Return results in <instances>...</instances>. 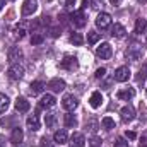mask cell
Masks as SVG:
<instances>
[{
  "label": "cell",
  "instance_id": "cell-1",
  "mask_svg": "<svg viewBox=\"0 0 147 147\" xmlns=\"http://www.w3.org/2000/svg\"><path fill=\"white\" fill-rule=\"evenodd\" d=\"M125 55H127V58H128V60H134V62L140 60V58L144 57V50H142V45H139V43H134V45H130V46L127 48Z\"/></svg>",
  "mask_w": 147,
  "mask_h": 147
},
{
  "label": "cell",
  "instance_id": "cell-2",
  "mask_svg": "<svg viewBox=\"0 0 147 147\" xmlns=\"http://www.w3.org/2000/svg\"><path fill=\"white\" fill-rule=\"evenodd\" d=\"M70 22H72L75 28H84L86 24H87V19H86V16H84V10H75L70 14Z\"/></svg>",
  "mask_w": 147,
  "mask_h": 147
},
{
  "label": "cell",
  "instance_id": "cell-3",
  "mask_svg": "<svg viewBox=\"0 0 147 147\" xmlns=\"http://www.w3.org/2000/svg\"><path fill=\"white\" fill-rule=\"evenodd\" d=\"M60 67L63 69V70H69V72H74V70H77L79 69V62H77V58L75 57H70V55H67L62 62H60Z\"/></svg>",
  "mask_w": 147,
  "mask_h": 147
},
{
  "label": "cell",
  "instance_id": "cell-4",
  "mask_svg": "<svg viewBox=\"0 0 147 147\" xmlns=\"http://www.w3.org/2000/svg\"><path fill=\"white\" fill-rule=\"evenodd\" d=\"M96 55H98L99 58H103V60H110L111 55H113L111 45L110 43H101V45L98 46V50H96Z\"/></svg>",
  "mask_w": 147,
  "mask_h": 147
},
{
  "label": "cell",
  "instance_id": "cell-5",
  "mask_svg": "<svg viewBox=\"0 0 147 147\" xmlns=\"http://www.w3.org/2000/svg\"><path fill=\"white\" fill-rule=\"evenodd\" d=\"M96 26H98L99 29H108L111 26V16L108 12L98 14V17H96Z\"/></svg>",
  "mask_w": 147,
  "mask_h": 147
},
{
  "label": "cell",
  "instance_id": "cell-6",
  "mask_svg": "<svg viewBox=\"0 0 147 147\" xmlns=\"http://www.w3.org/2000/svg\"><path fill=\"white\" fill-rule=\"evenodd\" d=\"M9 77L12 79V80H19V79H22V75H24V67L22 65H19V63H12L10 67H9Z\"/></svg>",
  "mask_w": 147,
  "mask_h": 147
},
{
  "label": "cell",
  "instance_id": "cell-7",
  "mask_svg": "<svg viewBox=\"0 0 147 147\" xmlns=\"http://www.w3.org/2000/svg\"><path fill=\"white\" fill-rule=\"evenodd\" d=\"M22 50L19 48V46H12L10 50H9V53H7V58H9V62L10 63H19V60H22Z\"/></svg>",
  "mask_w": 147,
  "mask_h": 147
},
{
  "label": "cell",
  "instance_id": "cell-8",
  "mask_svg": "<svg viewBox=\"0 0 147 147\" xmlns=\"http://www.w3.org/2000/svg\"><path fill=\"white\" fill-rule=\"evenodd\" d=\"M130 69L128 67H118L116 70H115V80H118V82H127L128 79H130Z\"/></svg>",
  "mask_w": 147,
  "mask_h": 147
},
{
  "label": "cell",
  "instance_id": "cell-9",
  "mask_svg": "<svg viewBox=\"0 0 147 147\" xmlns=\"http://www.w3.org/2000/svg\"><path fill=\"white\" fill-rule=\"evenodd\" d=\"M38 9V0H24L22 3V16H33Z\"/></svg>",
  "mask_w": 147,
  "mask_h": 147
},
{
  "label": "cell",
  "instance_id": "cell-10",
  "mask_svg": "<svg viewBox=\"0 0 147 147\" xmlns=\"http://www.w3.org/2000/svg\"><path fill=\"white\" fill-rule=\"evenodd\" d=\"M55 103H57V99H55L51 94H45V96L39 99L38 108H39V110H48V108H53V106H55Z\"/></svg>",
  "mask_w": 147,
  "mask_h": 147
},
{
  "label": "cell",
  "instance_id": "cell-11",
  "mask_svg": "<svg viewBox=\"0 0 147 147\" xmlns=\"http://www.w3.org/2000/svg\"><path fill=\"white\" fill-rule=\"evenodd\" d=\"M120 116H121V121H125V123H128V121H132L134 118H135V110H134V106H123L121 111H120Z\"/></svg>",
  "mask_w": 147,
  "mask_h": 147
},
{
  "label": "cell",
  "instance_id": "cell-12",
  "mask_svg": "<svg viewBox=\"0 0 147 147\" xmlns=\"http://www.w3.org/2000/svg\"><path fill=\"white\" fill-rule=\"evenodd\" d=\"M46 87H48L51 92H62V91L65 89V82H63L62 79H51Z\"/></svg>",
  "mask_w": 147,
  "mask_h": 147
},
{
  "label": "cell",
  "instance_id": "cell-13",
  "mask_svg": "<svg viewBox=\"0 0 147 147\" xmlns=\"http://www.w3.org/2000/svg\"><path fill=\"white\" fill-rule=\"evenodd\" d=\"M134 96H135V89H134V87H123V89H120V91L116 92V98L121 99V101H128V99H132Z\"/></svg>",
  "mask_w": 147,
  "mask_h": 147
},
{
  "label": "cell",
  "instance_id": "cell-14",
  "mask_svg": "<svg viewBox=\"0 0 147 147\" xmlns=\"http://www.w3.org/2000/svg\"><path fill=\"white\" fill-rule=\"evenodd\" d=\"M62 106H63L67 111H74L77 106H79V99H77L75 96H65L63 101H62Z\"/></svg>",
  "mask_w": 147,
  "mask_h": 147
},
{
  "label": "cell",
  "instance_id": "cell-15",
  "mask_svg": "<svg viewBox=\"0 0 147 147\" xmlns=\"http://www.w3.org/2000/svg\"><path fill=\"white\" fill-rule=\"evenodd\" d=\"M26 125H28V128H29L31 132H36V130H39V118H38L36 113L28 116V120H26Z\"/></svg>",
  "mask_w": 147,
  "mask_h": 147
},
{
  "label": "cell",
  "instance_id": "cell-16",
  "mask_svg": "<svg viewBox=\"0 0 147 147\" xmlns=\"http://www.w3.org/2000/svg\"><path fill=\"white\" fill-rule=\"evenodd\" d=\"M29 108H31V105L26 98H17L16 99V110L19 113H26V111H29Z\"/></svg>",
  "mask_w": 147,
  "mask_h": 147
},
{
  "label": "cell",
  "instance_id": "cell-17",
  "mask_svg": "<svg viewBox=\"0 0 147 147\" xmlns=\"http://www.w3.org/2000/svg\"><path fill=\"white\" fill-rule=\"evenodd\" d=\"M22 139H24V132H22V128L14 127L12 135H10V142H12V144H21V142H22Z\"/></svg>",
  "mask_w": 147,
  "mask_h": 147
},
{
  "label": "cell",
  "instance_id": "cell-18",
  "mask_svg": "<svg viewBox=\"0 0 147 147\" xmlns=\"http://www.w3.org/2000/svg\"><path fill=\"white\" fill-rule=\"evenodd\" d=\"M84 144H86V139H84L82 134H79V132L72 134V137H70V146L72 147H84Z\"/></svg>",
  "mask_w": 147,
  "mask_h": 147
},
{
  "label": "cell",
  "instance_id": "cell-19",
  "mask_svg": "<svg viewBox=\"0 0 147 147\" xmlns=\"http://www.w3.org/2000/svg\"><path fill=\"white\" fill-rule=\"evenodd\" d=\"M101 103H103V96H101V92H99V91L92 92V94H91V98H89V105H91L92 108H99V106H101Z\"/></svg>",
  "mask_w": 147,
  "mask_h": 147
},
{
  "label": "cell",
  "instance_id": "cell-20",
  "mask_svg": "<svg viewBox=\"0 0 147 147\" xmlns=\"http://www.w3.org/2000/svg\"><path fill=\"white\" fill-rule=\"evenodd\" d=\"M125 34H127V31H125V28H123L121 24H115V26L111 28V36L113 38L121 39V38H125Z\"/></svg>",
  "mask_w": 147,
  "mask_h": 147
},
{
  "label": "cell",
  "instance_id": "cell-21",
  "mask_svg": "<svg viewBox=\"0 0 147 147\" xmlns=\"http://www.w3.org/2000/svg\"><path fill=\"white\" fill-rule=\"evenodd\" d=\"M43 89H45V84H43L41 80L31 82V86H29V94H33V96H38L39 92H43Z\"/></svg>",
  "mask_w": 147,
  "mask_h": 147
},
{
  "label": "cell",
  "instance_id": "cell-22",
  "mask_svg": "<svg viewBox=\"0 0 147 147\" xmlns=\"http://www.w3.org/2000/svg\"><path fill=\"white\" fill-rule=\"evenodd\" d=\"M67 139H69V137H67V132H65V130H57L55 135H53V140H55L57 144H65Z\"/></svg>",
  "mask_w": 147,
  "mask_h": 147
},
{
  "label": "cell",
  "instance_id": "cell-23",
  "mask_svg": "<svg viewBox=\"0 0 147 147\" xmlns=\"http://www.w3.org/2000/svg\"><path fill=\"white\" fill-rule=\"evenodd\" d=\"M86 128H87V130H91L92 134H96V130L99 128V123H98V120H96L94 116H91V118L86 121Z\"/></svg>",
  "mask_w": 147,
  "mask_h": 147
},
{
  "label": "cell",
  "instance_id": "cell-24",
  "mask_svg": "<svg viewBox=\"0 0 147 147\" xmlns=\"http://www.w3.org/2000/svg\"><path fill=\"white\" fill-rule=\"evenodd\" d=\"M65 127H67V128H75V127H77V118L74 116L70 111L65 115Z\"/></svg>",
  "mask_w": 147,
  "mask_h": 147
},
{
  "label": "cell",
  "instance_id": "cell-25",
  "mask_svg": "<svg viewBox=\"0 0 147 147\" xmlns=\"http://www.w3.org/2000/svg\"><path fill=\"white\" fill-rule=\"evenodd\" d=\"M146 28H147V22H146V19H137L135 21V33L137 34H142L144 31H146Z\"/></svg>",
  "mask_w": 147,
  "mask_h": 147
},
{
  "label": "cell",
  "instance_id": "cell-26",
  "mask_svg": "<svg viewBox=\"0 0 147 147\" xmlns=\"http://www.w3.org/2000/svg\"><path fill=\"white\" fill-rule=\"evenodd\" d=\"M55 121H57V113H48L45 116V123H46L48 128H53L55 127Z\"/></svg>",
  "mask_w": 147,
  "mask_h": 147
},
{
  "label": "cell",
  "instance_id": "cell-27",
  "mask_svg": "<svg viewBox=\"0 0 147 147\" xmlns=\"http://www.w3.org/2000/svg\"><path fill=\"white\" fill-rule=\"evenodd\" d=\"M43 39H45V36H43L39 31H34V33L31 34V45H33V46L41 45V43H43Z\"/></svg>",
  "mask_w": 147,
  "mask_h": 147
},
{
  "label": "cell",
  "instance_id": "cell-28",
  "mask_svg": "<svg viewBox=\"0 0 147 147\" xmlns=\"http://www.w3.org/2000/svg\"><path fill=\"white\" fill-rule=\"evenodd\" d=\"M101 125H103V128H106V130H113V128H115V121H113V118H110V116H105V118L101 120Z\"/></svg>",
  "mask_w": 147,
  "mask_h": 147
},
{
  "label": "cell",
  "instance_id": "cell-29",
  "mask_svg": "<svg viewBox=\"0 0 147 147\" xmlns=\"http://www.w3.org/2000/svg\"><path fill=\"white\" fill-rule=\"evenodd\" d=\"M24 34H26V29H24V26H22V24L14 28V38H16V39H22Z\"/></svg>",
  "mask_w": 147,
  "mask_h": 147
},
{
  "label": "cell",
  "instance_id": "cell-30",
  "mask_svg": "<svg viewBox=\"0 0 147 147\" xmlns=\"http://www.w3.org/2000/svg\"><path fill=\"white\" fill-rule=\"evenodd\" d=\"M7 108H9V98L5 94H0V113H3Z\"/></svg>",
  "mask_w": 147,
  "mask_h": 147
},
{
  "label": "cell",
  "instance_id": "cell-31",
  "mask_svg": "<svg viewBox=\"0 0 147 147\" xmlns=\"http://www.w3.org/2000/svg\"><path fill=\"white\" fill-rule=\"evenodd\" d=\"M70 41H72L75 46H80V45L84 43V39H82V36H80L79 33H72V34H70Z\"/></svg>",
  "mask_w": 147,
  "mask_h": 147
},
{
  "label": "cell",
  "instance_id": "cell-32",
  "mask_svg": "<svg viewBox=\"0 0 147 147\" xmlns=\"http://www.w3.org/2000/svg\"><path fill=\"white\" fill-rule=\"evenodd\" d=\"M91 7V9H99L101 7V0H84V7Z\"/></svg>",
  "mask_w": 147,
  "mask_h": 147
},
{
  "label": "cell",
  "instance_id": "cell-33",
  "mask_svg": "<svg viewBox=\"0 0 147 147\" xmlns=\"http://www.w3.org/2000/svg\"><path fill=\"white\" fill-rule=\"evenodd\" d=\"M87 41H89L91 45L98 43V41H99V33H96V31H91V33L87 34Z\"/></svg>",
  "mask_w": 147,
  "mask_h": 147
},
{
  "label": "cell",
  "instance_id": "cell-34",
  "mask_svg": "<svg viewBox=\"0 0 147 147\" xmlns=\"http://www.w3.org/2000/svg\"><path fill=\"white\" fill-rule=\"evenodd\" d=\"M60 31H62V28H60V26H50V36H51V38H58L60 34H62Z\"/></svg>",
  "mask_w": 147,
  "mask_h": 147
},
{
  "label": "cell",
  "instance_id": "cell-35",
  "mask_svg": "<svg viewBox=\"0 0 147 147\" xmlns=\"http://www.w3.org/2000/svg\"><path fill=\"white\" fill-rule=\"evenodd\" d=\"M39 147H53V142H51L48 137H41V140H39Z\"/></svg>",
  "mask_w": 147,
  "mask_h": 147
},
{
  "label": "cell",
  "instance_id": "cell-36",
  "mask_svg": "<svg viewBox=\"0 0 147 147\" xmlns=\"http://www.w3.org/2000/svg\"><path fill=\"white\" fill-rule=\"evenodd\" d=\"M115 147H130V146H128V142H127L125 139L118 137V139H116V142H115Z\"/></svg>",
  "mask_w": 147,
  "mask_h": 147
},
{
  "label": "cell",
  "instance_id": "cell-37",
  "mask_svg": "<svg viewBox=\"0 0 147 147\" xmlns=\"http://www.w3.org/2000/svg\"><path fill=\"white\" fill-rule=\"evenodd\" d=\"M60 3L65 7V9H72L75 5V0H60Z\"/></svg>",
  "mask_w": 147,
  "mask_h": 147
},
{
  "label": "cell",
  "instance_id": "cell-38",
  "mask_svg": "<svg viewBox=\"0 0 147 147\" xmlns=\"http://www.w3.org/2000/svg\"><path fill=\"white\" fill-rule=\"evenodd\" d=\"M105 74H106V69H105V67H101V69H98V70H96L94 75H96V79H103V77H105Z\"/></svg>",
  "mask_w": 147,
  "mask_h": 147
},
{
  "label": "cell",
  "instance_id": "cell-39",
  "mask_svg": "<svg viewBox=\"0 0 147 147\" xmlns=\"http://www.w3.org/2000/svg\"><path fill=\"white\" fill-rule=\"evenodd\" d=\"M101 146V139L99 137H92L91 139V147H99Z\"/></svg>",
  "mask_w": 147,
  "mask_h": 147
},
{
  "label": "cell",
  "instance_id": "cell-40",
  "mask_svg": "<svg viewBox=\"0 0 147 147\" xmlns=\"http://www.w3.org/2000/svg\"><path fill=\"white\" fill-rule=\"evenodd\" d=\"M140 79L142 80L147 79V65H142V69H140Z\"/></svg>",
  "mask_w": 147,
  "mask_h": 147
},
{
  "label": "cell",
  "instance_id": "cell-41",
  "mask_svg": "<svg viewBox=\"0 0 147 147\" xmlns=\"http://www.w3.org/2000/svg\"><path fill=\"white\" fill-rule=\"evenodd\" d=\"M127 137H128V139H135V134H134V132H127Z\"/></svg>",
  "mask_w": 147,
  "mask_h": 147
},
{
  "label": "cell",
  "instance_id": "cell-42",
  "mask_svg": "<svg viewBox=\"0 0 147 147\" xmlns=\"http://www.w3.org/2000/svg\"><path fill=\"white\" fill-rule=\"evenodd\" d=\"M111 5H118V3H121V0H110Z\"/></svg>",
  "mask_w": 147,
  "mask_h": 147
},
{
  "label": "cell",
  "instance_id": "cell-43",
  "mask_svg": "<svg viewBox=\"0 0 147 147\" xmlns=\"http://www.w3.org/2000/svg\"><path fill=\"white\" fill-rule=\"evenodd\" d=\"M3 5H5V2H3V0H0V10L3 9Z\"/></svg>",
  "mask_w": 147,
  "mask_h": 147
},
{
  "label": "cell",
  "instance_id": "cell-44",
  "mask_svg": "<svg viewBox=\"0 0 147 147\" xmlns=\"http://www.w3.org/2000/svg\"><path fill=\"white\" fill-rule=\"evenodd\" d=\"M139 2H142V3H144V2H147V0H139Z\"/></svg>",
  "mask_w": 147,
  "mask_h": 147
},
{
  "label": "cell",
  "instance_id": "cell-45",
  "mask_svg": "<svg viewBox=\"0 0 147 147\" xmlns=\"http://www.w3.org/2000/svg\"><path fill=\"white\" fill-rule=\"evenodd\" d=\"M0 147H2V144H0Z\"/></svg>",
  "mask_w": 147,
  "mask_h": 147
},
{
  "label": "cell",
  "instance_id": "cell-46",
  "mask_svg": "<svg viewBox=\"0 0 147 147\" xmlns=\"http://www.w3.org/2000/svg\"><path fill=\"white\" fill-rule=\"evenodd\" d=\"M12 2H14V0H12Z\"/></svg>",
  "mask_w": 147,
  "mask_h": 147
},
{
  "label": "cell",
  "instance_id": "cell-47",
  "mask_svg": "<svg viewBox=\"0 0 147 147\" xmlns=\"http://www.w3.org/2000/svg\"><path fill=\"white\" fill-rule=\"evenodd\" d=\"M146 92H147V91H146Z\"/></svg>",
  "mask_w": 147,
  "mask_h": 147
}]
</instances>
